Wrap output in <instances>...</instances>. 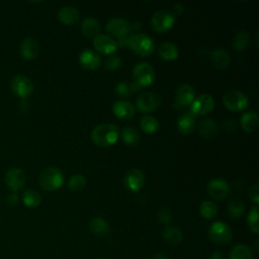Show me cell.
Instances as JSON below:
<instances>
[{
    "mask_svg": "<svg viewBox=\"0 0 259 259\" xmlns=\"http://www.w3.org/2000/svg\"><path fill=\"white\" fill-rule=\"evenodd\" d=\"M158 53L160 57L163 58L164 60L171 61V60H175L178 57L179 50L175 44L170 41H165L159 46Z\"/></svg>",
    "mask_w": 259,
    "mask_h": 259,
    "instance_id": "obj_27",
    "label": "cell"
},
{
    "mask_svg": "<svg viewBox=\"0 0 259 259\" xmlns=\"http://www.w3.org/2000/svg\"><path fill=\"white\" fill-rule=\"evenodd\" d=\"M17 201H18V198H17V195L15 194V193H12V194H10L9 196H8V202L10 203V204H16L17 203Z\"/></svg>",
    "mask_w": 259,
    "mask_h": 259,
    "instance_id": "obj_44",
    "label": "cell"
},
{
    "mask_svg": "<svg viewBox=\"0 0 259 259\" xmlns=\"http://www.w3.org/2000/svg\"><path fill=\"white\" fill-rule=\"evenodd\" d=\"M258 206L254 205L251 207L248 217H247V222L250 230L254 232L255 234L259 233V225H258Z\"/></svg>",
    "mask_w": 259,
    "mask_h": 259,
    "instance_id": "obj_37",
    "label": "cell"
},
{
    "mask_svg": "<svg viewBox=\"0 0 259 259\" xmlns=\"http://www.w3.org/2000/svg\"><path fill=\"white\" fill-rule=\"evenodd\" d=\"M133 78L140 87L148 86L155 79V70L149 63L140 62L133 69Z\"/></svg>",
    "mask_w": 259,
    "mask_h": 259,
    "instance_id": "obj_5",
    "label": "cell"
},
{
    "mask_svg": "<svg viewBox=\"0 0 259 259\" xmlns=\"http://www.w3.org/2000/svg\"><path fill=\"white\" fill-rule=\"evenodd\" d=\"M141 87L136 82L128 81H120L115 85V92L117 95L121 97H127L132 95L135 91L139 90Z\"/></svg>",
    "mask_w": 259,
    "mask_h": 259,
    "instance_id": "obj_30",
    "label": "cell"
},
{
    "mask_svg": "<svg viewBox=\"0 0 259 259\" xmlns=\"http://www.w3.org/2000/svg\"><path fill=\"white\" fill-rule=\"evenodd\" d=\"M140 125L145 133L153 134L159 128V121L152 115H144L140 120Z\"/></svg>",
    "mask_w": 259,
    "mask_h": 259,
    "instance_id": "obj_34",
    "label": "cell"
},
{
    "mask_svg": "<svg viewBox=\"0 0 259 259\" xmlns=\"http://www.w3.org/2000/svg\"><path fill=\"white\" fill-rule=\"evenodd\" d=\"M209 259H225L224 254L221 251H214L211 255Z\"/></svg>",
    "mask_w": 259,
    "mask_h": 259,
    "instance_id": "obj_43",
    "label": "cell"
},
{
    "mask_svg": "<svg viewBox=\"0 0 259 259\" xmlns=\"http://www.w3.org/2000/svg\"><path fill=\"white\" fill-rule=\"evenodd\" d=\"M240 123L244 131L249 132V133L254 132L255 130H257L258 124H259V118H258L257 112L255 110L246 111L245 113L242 114Z\"/></svg>",
    "mask_w": 259,
    "mask_h": 259,
    "instance_id": "obj_23",
    "label": "cell"
},
{
    "mask_svg": "<svg viewBox=\"0 0 259 259\" xmlns=\"http://www.w3.org/2000/svg\"><path fill=\"white\" fill-rule=\"evenodd\" d=\"M86 185V179L81 174H75L70 177L68 181V186L72 191H80Z\"/></svg>",
    "mask_w": 259,
    "mask_h": 259,
    "instance_id": "obj_38",
    "label": "cell"
},
{
    "mask_svg": "<svg viewBox=\"0 0 259 259\" xmlns=\"http://www.w3.org/2000/svg\"><path fill=\"white\" fill-rule=\"evenodd\" d=\"M123 183L127 189L132 191H139L145 183V174L141 169L133 168L125 173Z\"/></svg>",
    "mask_w": 259,
    "mask_h": 259,
    "instance_id": "obj_14",
    "label": "cell"
},
{
    "mask_svg": "<svg viewBox=\"0 0 259 259\" xmlns=\"http://www.w3.org/2000/svg\"><path fill=\"white\" fill-rule=\"evenodd\" d=\"M58 18L60 19L61 22L70 25L75 23L78 18H79V11L76 7L70 6V5H65L60 8L58 11Z\"/></svg>",
    "mask_w": 259,
    "mask_h": 259,
    "instance_id": "obj_21",
    "label": "cell"
},
{
    "mask_svg": "<svg viewBox=\"0 0 259 259\" xmlns=\"http://www.w3.org/2000/svg\"><path fill=\"white\" fill-rule=\"evenodd\" d=\"M79 62L85 69L93 70L100 65L101 59L97 52L91 49H84L79 55Z\"/></svg>",
    "mask_w": 259,
    "mask_h": 259,
    "instance_id": "obj_17",
    "label": "cell"
},
{
    "mask_svg": "<svg viewBox=\"0 0 259 259\" xmlns=\"http://www.w3.org/2000/svg\"><path fill=\"white\" fill-rule=\"evenodd\" d=\"M208 236L210 240L217 244L225 245L232 240V230L224 222L218 221L210 225L208 228Z\"/></svg>",
    "mask_w": 259,
    "mask_h": 259,
    "instance_id": "obj_6",
    "label": "cell"
},
{
    "mask_svg": "<svg viewBox=\"0 0 259 259\" xmlns=\"http://www.w3.org/2000/svg\"><path fill=\"white\" fill-rule=\"evenodd\" d=\"M223 102L228 109L232 111H240L248 105L249 99L247 95L242 91L237 89H230L225 92L223 96Z\"/></svg>",
    "mask_w": 259,
    "mask_h": 259,
    "instance_id": "obj_4",
    "label": "cell"
},
{
    "mask_svg": "<svg viewBox=\"0 0 259 259\" xmlns=\"http://www.w3.org/2000/svg\"><path fill=\"white\" fill-rule=\"evenodd\" d=\"M81 30L85 35L90 37H95L96 35L99 34L100 23L96 18L92 16H87L83 19L81 23Z\"/></svg>",
    "mask_w": 259,
    "mask_h": 259,
    "instance_id": "obj_24",
    "label": "cell"
},
{
    "mask_svg": "<svg viewBox=\"0 0 259 259\" xmlns=\"http://www.w3.org/2000/svg\"><path fill=\"white\" fill-rule=\"evenodd\" d=\"M157 215H158V220L162 224H165V225H168L171 222V219H172V214H171L170 209L166 208V207L160 208Z\"/></svg>",
    "mask_w": 259,
    "mask_h": 259,
    "instance_id": "obj_40",
    "label": "cell"
},
{
    "mask_svg": "<svg viewBox=\"0 0 259 259\" xmlns=\"http://www.w3.org/2000/svg\"><path fill=\"white\" fill-rule=\"evenodd\" d=\"M106 31L117 38L121 36L128 35L131 32V24L130 22L122 17H112L110 18L105 25Z\"/></svg>",
    "mask_w": 259,
    "mask_h": 259,
    "instance_id": "obj_12",
    "label": "cell"
},
{
    "mask_svg": "<svg viewBox=\"0 0 259 259\" xmlns=\"http://www.w3.org/2000/svg\"><path fill=\"white\" fill-rule=\"evenodd\" d=\"M122 141L128 146H135L140 142V134L133 126H125L121 131Z\"/></svg>",
    "mask_w": 259,
    "mask_h": 259,
    "instance_id": "obj_33",
    "label": "cell"
},
{
    "mask_svg": "<svg viewBox=\"0 0 259 259\" xmlns=\"http://www.w3.org/2000/svg\"><path fill=\"white\" fill-rule=\"evenodd\" d=\"M38 182L41 188L45 190L53 191L60 188L64 183V174L57 167H47L45 168L38 177Z\"/></svg>",
    "mask_w": 259,
    "mask_h": 259,
    "instance_id": "obj_2",
    "label": "cell"
},
{
    "mask_svg": "<svg viewBox=\"0 0 259 259\" xmlns=\"http://www.w3.org/2000/svg\"><path fill=\"white\" fill-rule=\"evenodd\" d=\"M199 211L200 214L204 218V219H212L217 215L218 213V206L214 202L210 201V200H204L200 203L199 206Z\"/></svg>",
    "mask_w": 259,
    "mask_h": 259,
    "instance_id": "obj_35",
    "label": "cell"
},
{
    "mask_svg": "<svg viewBox=\"0 0 259 259\" xmlns=\"http://www.w3.org/2000/svg\"><path fill=\"white\" fill-rule=\"evenodd\" d=\"M25 181V174L20 168H11L5 174V182L14 192L21 189L24 186Z\"/></svg>",
    "mask_w": 259,
    "mask_h": 259,
    "instance_id": "obj_15",
    "label": "cell"
},
{
    "mask_svg": "<svg viewBox=\"0 0 259 259\" xmlns=\"http://www.w3.org/2000/svg\"><path fill=\"white\" fill-rule=\"evenodd\" d=\"M214 106V100L211 95L202 93L196 96L190 103V111L196 115H204L212 110Z\"/></svg>",
    "mask_w": 259,
    "mask_h": 259,
    "instance_id": "obj_10",
    "label": "cell"
},
{
    "mask_svg": "<svg viewBox=\"0 0 259 259\" xmlns=\"http://www.w3.org/2000/svg\"><path fill=\"white\" fill-rule=\"evenodd\" d=\"M113 113L120 119H131L135 115V107L127 100H117L112 105Z\"/></svg>",
    "mask_w": 259,
    "mask_h": 259,
    "instance_id": "obj_18",
    "label": "cell"
},
{
    "mask_svg": "<svg viewBox=\"0 0 259 259\" xmlns=\"http://www.w3.org/2000/svg\"><path fill=\"white\" fill-rule=\"evenodd\" d=\"M208 194L218 200L225 199L231 192L230 184L221 178H213L207 183Z\"/></svg>",
    "mask_w": 259,
    "mask_h": 259,
    "instance_id": "obj_13",
    "label": "cell"
},
{
    "mask_svg": "<svg viewBox=\"0 0 259 259\" xmlns=\"http://www.w3.org/2000/svg\"><path fill=\"white\" fill-rule=\"evenodd\" d=\"M22 202L28 207H35L41 201L40 193L35 189H26L21 196Z\"/></svg>",
    "mask_w": 259,
    "mask_h": 259,
    "instance_id": "obj_31",
    "label": "cell"
},
{
    "mask_svg": "<svg viewBox=\"0 0 259 259\" xmlns=\"http://www.w3.org/2000/svg\"><path fill=\"white\" fill-rule=\"evenodd\" d=\"M163 237L168 244L176 246L182 241V232L177 227L166 226L163 231Z\"/></svg>",
    "mask_w": 259,
    "mask_h": 259,
    "instance_id": "obj_28",
    "label": "cell"
},
{
    "mask_svg": "<svg viewBox=\"0 0 259 259\" xmlns=\"http://www.w3.org/2000/svg\"><path fill=\"white\" fill-rule=\"evenodd\" d=\"M161 103L160 95L152 92V91H146L141 93L137 99H136V106L139 111L141 112H151L159 107Z\"/></svg>",
    "mask_w": 259,
    "mask_h": 259,
    "instance_id": "obj_8",
    "label": "cell"
},
{
    "mask_svg": "<svg viewBox=\"0 0 259 259\" xmlns=\"http://www.w3.org/2000/svg\"><path fill=\"white\" fill-rule=\"evenodd\" d=\"M119 137V128L113 123H101L96 125L91 133L92 141L100 147L113 145Z\"/></svg>",
    "mask_w": 259,
    "mask_h": 259,
    "instance_id": "obj_1",
    "label": "cell"
},
{
    "mask_svg": "<svg viewBox=\"0 0 259 259\" xmlns=\"http://www.w3.org/2000/svg\"><path fill=\"white\" fill-rule=\"evenodd\" d=\"M93 46L96 49V51L110 55L113 54L117 49L116 40H114L111 36L106 34H98L93 39Z\"/></svg>",
    "mask_w": 259,
    "mask_h": 259,
    "instance_id": "obj_16",
    "label": "cell"
},
{
    "mask_svg": "<svg viewBox=\"0 0 259 259\" xmlns=\"http://www.w3.org/2000/svg\"><path fill=\"white\" fill-rule=\"evenodd\" d=\"M176 126L182 134H189L195 126V115L189 110L180 114L177 118Z\"/></svg>",
    "mask_w": 259,
    "mask_h": 259,
    "instance_id": "obj_20",
    "label": "cell"
},
{
    "mask_svg": "<svg viewBox=\"0 0 259 259\" xmlns=\"http://www.w3.org/2000/svg\"><path fill=\"white\" fill-rule=\"evenodd\" d=\"M120 65H121V59L114 54L108 55V57L104 61V67L110 71L116 70L117 68L120 67Z\"/></svg>",
    "mask_w": 259,
    "mask_h": 259,
    "instance_id": "obj_39",
    "label": "cell"
},
{
    "mask_svg": "<svg viewBox=\"0 0 259 259\" xmlns=\"http://www.w3.org/2000/svg\"><path fill=\"white\" fill-rule=\"evenodd\" d=\"M230 259H253V253L246 244H238L232 248Z\"/></svg>",
    "mask_w": 259,
    "mask_h": 259,
    "instance_id": "obj_29",
    "label": "cell"
},
{
    "mask_svg": "<svg viewBox=\"0 0 259 259\" xmlns=\"http://www.w3.org/2000/svg\"><path fill=\"white\" fill-rule=\"evenodd\" d=\"M175 20V15L171 11L161 9L153 14L151 18V25L155 30L159 32H164L169 30L173 26Z\"/></svg>",
    "mask_w": 259,
    "mask_h": 259,
    "instance_id": "obj_7",
    "label": "cell"
},
{
    "mask_svg": "<svg viewBox=\"0 0 259 259\" xmlns=\"http://www.w3.org/2000/svg\"><path fill=\"white\" fill-rule=\"evenodd\" d=\"M228 212L233 219H240L245 211V204L242 199L235 197L228 203Z\"/></svg>",
    "mask_w": 259,
    "mask_h": 259,
    "instance_id": "obj_32",
    "label": "cell"
},
{
    "mask_svg": "<svg viewBox=\"0 0 259 259\" xmlns=\"http://www.w3.org/2000/svg\"><path fill=\"white\" fill-rule=\"evenodd\" d=\"M249 42V33L246 30H239L233 37V47L236 51H243Z\"/></svg>",
    "mask_w": 259,
    "mask_h": 259,
    "instance_id": "obj_36",
    "label": "cell"
},
{
    "mask_svg": "<svg viewBox=\"0 0 259 259\" xmlns=\"http://www.w3.org/2000/svg\"><path fill=\"white\" fill-rule=\"evenodd\" d=\"M218 124L211 118H205L198 123V133L201 137L211 139L218 134Z\"/></svg>",
    "mask_w": 259,
    "mask_h": 259,
    "instance_id": "obj_25",
    "label": "cell"
},
{
    "mask_svg": "<svg viewBox=\"0 0 259 259\" xmlns=\"http://www.w3.org/2000/svg\"><path fill=\"white\" fill-rule=\"evenodd\" d=\"M128 36H130V34H128V35H125V36H121V37L117 38V41H116V44H117V47H118V46H121V47H125V46H127Z\"/></svg>",
    "mask_w": 259,
    "mask_h": 259,
    "instance_id": "obj_42",
    "label": "cell"
},
{
    "mask_svg": "<svg viewBox=\"0 0 259 259\" xmlns=\"http://www.w3.org/2000/svg\"><path fill=\"white\" fill-rule=\"evenodd\" d=\"M20 55L25 60H32L38 54V44L34 38L26 37L20 44Z\"/></svg>",
    "mask_w": 259,
    "mask_h": 259,
    "instance_id": "obj_19",
    "label": "cell"
},
{
    "mask_svg": "<svg viewBox=\"0 0 259 259\" xmlns=\"http://www.w3.org/2000/svg\"><path fill=\"white\" fill-rule=\"evenodd\" d=\"M174 10L179 14V13H181L183 10H184V6H183V4H181V3H175L174 4Z\"/></svg>",
    "mask_w": 259,
    "mask_h": 259,
    "instance_id": "obj_45",
    "label": "cell"
},
{
    "mask_svg": "<svg viewBox=\"0 0 259 259\" xmlns=\"http://www.w3.org/2000/svg\"><path fill=\"white\" fill-rule=\"evenodd\" d=\"M127 46L139 56L146 57L154 51V40L145 33H132L128 36Z\"/></svg>",
    "mask_w": 259,
    "mask_h": 259,
    "instance_id": "obj_3",
    "label": "cell"
},
{
    "mask_svg": "<svg viewBox=\"0 0 259 259\" xmlns=\"http://www.w3.org/2000/svg\"><path fill=\"white\" fill-rule=\"evenodd\" d=\"M210 60H211V63L217 68L224 69L229 66L231 58H230V54L224 48H217L211 52Z\"/></svg>",
    "mask_w": 259,
    "mask_h": 259,
    "instance_id": "obj_22",
    "label": "cell"
},
{
    "mask_svg": "<svg viewBox=\"0 0 259 259\" xmlns=\"http://www.w3.org/2000/svg\"><path fill=\"white\" fill-rule=\"evenodd\" d=\"M89 229L95 236H105L109 233V225L106 220L101 217L93 218L89 223Z\"/></svg>",
    "mask_w": 259,
    "mask_h": 259,
    "instance_id": "obj_26",
    "label": "cell"
},
{
    "mask_svg": "<svg viewBox=\"0 0 259 259\" xmlns=\"http://www.w3.org/2000/svg\"><path fill=\"white\" fill-rule=\"evenodd\" d=\"M153 259H168V257H166V256L163 255V254H157V255L154 256Z\"/></svg>",
    "mask_w": 259,
    "mask_h": 259,
    "instance_id": "obj_46",
    "label": "cell"
},
{
    "mask_svg": "<svg viewBox=\"0 0 259 259\" xmlns=\"http://www.w3.org/2000/svg\"><path fill=\"white\" fill-rule=\"evenodd\" d=\"M249 195H250V199L255 203V205H257L259 203V185H258V183H254L250 187Z\"/></svg>",
    "mask_w": 259,
    "mask_h": 259,
    "instance_id": "obj_41",
    "label": "cell"
},
{
    "mask_svg": "<svg viewBox=\"0 0 259 259\" xmlns=\"http://www.w3.org/2000/svg\"><path fill=\"white\" fill-rule=\"evenodd\" d=\"M11 90L20 98H26L33 91V84L31 80L23 75L14 76L10 81Z\"/></svg>",
    "mask_w": 259,
    "mask_h": 259,
    "instance_id": "obj_11",
    "label": "cell"
},
{
    "mask_svg": "<svg viewBox=\"0 0 259 259\" xmlns=\"http://www.w3.org/2000/svg\"><path fill=\"white\" fill-rule=\"evenodd\" d=\"M195 97L194 88L187 83H183L179 85L174 94L173 105L177 109H181L187 105H189Z\"/></svg>",
    "mask_w": 259,
    "mask_h": 259,
    "instance_id": "obj_9",
    "label": "cell"
}]
</instances>
